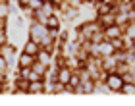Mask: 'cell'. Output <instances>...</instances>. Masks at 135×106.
I'll use <instances>...</instances> for the list:
<instances>
[{"label": "cell", "mask_w": 135, "mask_h": 106, "mask_svg": "<svg viewBox=\"0 0 135 106\" xmlns=\"http://www.w3.org/2000/svg\"><path fill=\"white\" fill-rule=\"evenodd\" d=\"M104 85L108 87L110 93H120L122 87H124V81H122V75L118 71H108L106 77H104Z\"/></svg>", "instance_id": "6da1fadb"}, {"label": "cell", "mask_w": 135, "mask_h": 106, "mask_svg": "<svg viewBox=\"0 0 135 106\" xmlns=\"http://www.w3.org/2000/svg\"><path fill=\"white\" fill-rule=\"evenodd\" d=\"M48 35V29L42 25V23H37V21H31V27H29V39L35 41V42H42V39Z\"/></svg>", "instance_id": "7a4b0ae2"}, {"label": "cell", "mask_w": 135, "mask_h": 106, "mask_svg": "<svg viewBox=\"0 0 135 106\" xmlns=\"http://www.w3.org/2000/svg\"><path fill=\"white\" fill-rule=\"evenodd\" d=\"M79 91H81V95H93V93L97 91V85L93 83V79H81Z\"/></svg>", "instance_id": "3957f363"}, {"label": "cell", "mask_w": 135, "mask_h": 106, "mask_svg": "<svg viewBox=\"0 0 135 106\" xmlns=\"http://www.w3.org/2000/svg\"><path fill=\"white\" fill-rule=\"evenodd\" d=\"M42 89H45V79H39V81H29L27 95H42Z\"/></svg>", "instance_id": "277c9868"}, {"label": "cell", "mask_w": 135, "mask_h": 106, "mask_svg": "<svg viewBox=\"0 0 135 106\" xmlns=\"http://www.w3.org/2000/svg\"><path fill=\"white\" fill-rule=\"evenodd\" d=\"M45 27L48 31H58L60 29V17L56 14H50V16H46V20H45Z\"/></svg>", "instance_id": "5b68a950"}, {"label": "cell", "mask_w": 135, "mask_h": 106, "mask_svg": "<svg viewBox=\"0 0 135 106\" xmlns=\"http://www.w3.org/2000/svg\"><path fill=\"white\" fill-rule=\"evenodd\" d=\"M33 62H35V56L27 54V52H21L20 58H17V68H31Z\"/></svg>", "instance_id": "8992f818"}, {"label": "cell", "mask_w": 135, "mask_h": 106, "mask_svg": "<svg viewBox=\"0 0 135 106\" xmlns=\"http://www.w3.org/2000/svg\"><path fill=\"white\" fill-rule=\"evenodd\" d=\"M39 50H41V45H39V42H35V41H31V39H27V42L23 45V52H27L31 56H37Z\"/></svg>", "instance_id": "52a82bcc"}, {"label": "cell", "mask_w": 135, "mask_h": 106, "mask_svg": "<svg viewBox=\"0 0 135 106\" xmlns=\"http://www.w3.org/2000/svg\"><path fill=\"white\" fill-rule=\"evenodd\" d=\"M116 6H110L108 2H97V16H102V14H108V12H112Z\"/></svg>", "instance_id": "ba28073f"}, {"label": "cell", "mask_w": 135, "mask_h": 106, "mask_svg": "<svg viewBox=\"0 0 135 106\" xmlns=\"http://www.w3.org/2000/svg\"><path fill=\"white\" fill-rule=\"evenodd\" d=\"M31 70L35 71V73H39V75H42V77H45L46 75V73H48V66H45V64H41V62H33V64H31Z\"/></svg>", "instance_id": "9c48e42d"}, {"label": "cell", "mask_w": 135, "mask_h": 106, "mask_svg": "<svg viewBox=\"0 0 135 106\" xmlns=\"http://www.w3.org/2000/svg\"><path fill=\"white\" fill-rule=\"evenodd\" d=\"M122 81H124V83H135V77H133V70L126 71V73H122Z\"/></svg>", "instance_id": "30bf717a"}, {"label": "cell", "mask_w": 135, "mask_h": 106, "mask_svg": "<svg viewBox=\"0 0 135 106\" xmlns=\"http://www.w3.org/2000/svg\"><path fill=\"white\" fill-rule=\"evenodd\" d=\"M6 71H8V60L0 54V73H6Z\"/></svg>", "instance_id": "8fae6325"}, {"label": "cell", "mask_w": 135, "mask_h": 106, "mask_svg": "<svg viewBox=\"0 0 135 106\" xmlns=\"http://www.w3.org/2000/svg\"><path fill=\"white\" fill-rule=\"evenodd\" d=\"M6 42H10L8 41V33H6V29H0V46L6 45Z\"/></svg>", "instance_id": "7c38bea8"}, {"label": "cell", "mask_w": 135, "mask_h": 106, "mask_svg": "<svg viewBox=\"0 0 135 106\" xmlns=\"http://www.w3.org/2000/svg\"><path fill=\"white\" fill-rule=\"evenodd\" d=\"M83 2H93V0H83Z\"/></svg>", "instance_id": "4fadbf2b"}, {"label": "cell", "mask_w": 135, "mask_h": 106, "mask_svg": "<svg viewBox=\"0 0 135 106\" xmlns=\"http://www.w3.org/2000/svg\"><path fill=\"white\" fill-rule=\"evenodd\" d=\"M93 2H102V0H93Z\"/></svg>", "instance_id": "5bb4252c"}]
</instances>
